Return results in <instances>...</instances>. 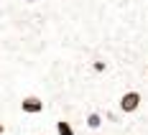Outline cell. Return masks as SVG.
I'll return each instance as SVG.
<instances>
[{
    "mask_svg": "<svg viewBox=\"0 0 148 135\" xmlns=\"http://www.w3.org/2000/svg\"><path fill=\"white\" fill-rule=\"evenodd\" d=\"M140 107V92H125L120 97V110L123 112H135Z\"/></svg>",
    "mask_w": 148,
    "mask_h": 135,
    "instance_id": "obj_1",
    "label": "cell"
},
{
    "mask_svg": "<svg viewBox=\"0 0 148 135\" xmlns=\"http://www.w3.org/2000/svg\"><path fill=\"white\" fill-rule=\"evenodd\" d=\"M56 130H59V135H74L72 125H69L66 120H59V122H56Z\"/></svg>",
    "mask_w": 148,
    "mask_h": 135,
    "instance_id": "obj_3",
    "label": "cell"
},
{
    "mask_svg": "<svg viewBox=\"0 0 148 135\" xmlns=\"http://www.w3.org/2000/svg\"><path fill=\"white\" fill-rule=\"evenodd\" d=\"M100 122H102V120H100V115H97V112H92V115L87 117V125H89V127H100Z\"/></svg>",
    "mask_w": 148,
    "mask_h": 135,
    "instance_id": "obj_4",
    "label": "cell"
},
{
    "mask_svg": "<svg viewBox=\"0 0 148 135\" xmlns=\"http://www.w3.org/2000/svg\"><path fill=\"white\" fill-rule=\"evenodd\" d=\"M3 133H5V127H3V122H0V135H3Z\"/></svg>",
    "mask_w": 148,
    "mask_h": 135,
    "instance_id": "obj_5",
    "label": "cell"
},
{
    "mask_svg": "<svg viewBox=\"0 0 148 135\" xmlns=\"http://www.w3.org/2000/svg\"><path fill=\"white\" fill-rule=\"evenodd\" d=\"M21 110H23L26 115H38V112L44 110V102H41L38 97H23V102H21Z\"/></svg>",
    "mask_w": 148,
    "mask_h": 135,
    "instance_id": "obj_2",
    "label": "cell"
}]
</instances>
